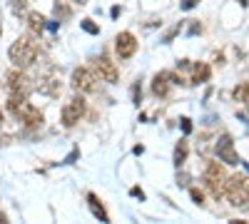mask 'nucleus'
<instances>
[{
  "instance_id": "12",
  "label": "nucleus",
  "mask_w": 249,
  "mask_h": 224,
  "mask_svg": "<svg viewBox=\"0 0 249 224\" xmlns=\"http://www.w3.org/2000/svg\"><path fill=\"white\" fill-rule=\"evenodd\" d=\"M170 75L167 72H162V75H155V80H152V92L157 95V97H167V92H170Z\"/></svg>"
},
{
  "instance_id": "22",
  "label": "nucleus",
  "mask_w": 249,
  "mask_h": 224,
  "mask_svg": "<svg viewBox=\"0 0 249 224\" xmlns=\"http://www.w3.org/2000/svg\"><path fill=\"white\" fill-rule=\"evenodd\" d=\"M197 3H199V0H184V3H182V8H184V10H192Z\"/></svg>"
},
{
  "instance_id": "7",
  "label": "nucleus",
  "mask_w": 249,
  "mask_h": 224,
  "mask_svg": "<svg viewBox=\"0 0 249 224\" xmlns=\"http://www.w3.org/2000/svg\"><path fill=\"white\" fill-rule=\"evenodd\" d=\"M95 72H97L100 80H105V83H110V85L120 80V70H117V65L112 63L107 55H100L95 60Z\"/></svg>"
},
{
  "instance_id": "23",
  "label": "nucleus",
  "mask_w": 249,
  "mask_h": 224,
  "mask_svg": "<svg viewBox=\"0 0 249 224\" xmlns=\"http://www.w3.org/2000/svg\"><path fill=\"white\" fill-rule=\"evenodd\" d=\"M182 130H184V132H190V130H192V122H190V120H187V117L182 120Z\"/></svg>"
},
{
  "instance_id": "1",
  "label": "nucleus",
  "mask_w": 249,
  "mask_h": 224,
  "mask_svg": "<svg viewBox=\"0 0 249 224\" xmlns=\"http://www.w3.org/2000/svg\"><path fill=\"white\" fill-rule=\"evenodd\" d=\"M8 55H10V63H13L15 68L25 70V68H30L35 60H37V55H40V45L35 43L33 37H18L15 43L10 45Z\"/></svg>"
},
{
  "instance_id": "4",
  "label": "nucleus",
  "mask_w": 249,
  "mask_h": 224,
  "mask_svg": "<svg viewBox=\"0 0 249 224\" xmlns=\"http://www.w3.org/2000/svg\"><path fill=\"white\" fill-rule=\"evenodd\" d=\"M82 115H85V100H82L80 95H75L70 103L62 107L60 120H62V125H65V127H72V125H77V122L82 120Z\"/></svg>"
},
{
  "instance_id": "26",
  "label": "nucleus",
  "mask_w": 249,
  "mask_h": 224,
  "mask_svg": "<svg viewBox=\"0 0 249 224\" xmlns=\"http://www.w3.org/2000/svg\"><path fill=\"white\" fill-rule=\"evenodd\" d=\"M75 3H80V5H82V3H88V0H75Z\"/></svg>"
},
{
  "instance_id": "20",
  "label": "nucleus",
  "mask_w": 249,
  "mask_h": 224,
  "mask_svg": "<svg viewBox=\"0 0 249 224\" xmlns=\"http://www.w3.org/2000/svg\"><path fill=\"white\" fill-rule=\"evenodd\" d=\"M82 28H85L88 33H92V35H97V33H100V28H97V25L92 23V20H90V17H88V20H82Z\"/></svg>"
},
{
  "instance_id": "25",
  "label": "nucleus",
  "mask_w": 249,
  "mask_h": 224,
  "mask_svg": "<svg viewBox=\"0 0 249 224\" xmlns=\"http://www.w3.org/2000/svg\"><path fill=\"white\" fill-rule=\"evenodd\" d=\"M0 125H3V110H0Z\"/></svg>"
},
{
  "instance_id": "2",
  "label": "nucleus",
  "mask_w": 249,
  "mask_h": 224,
  "mask_svg": "<svg viewBox=\"0 0 249 224\" xmlns=\"http://www.w3.org/2000/svg\"><path fill=\"white\" fill-rule=\"evenodd\" d=\"M224 194L230 199V205L237 209H249V177L247 174H232L227 177Z\"/></svg>"
},
{
  "instance_id": "11",
  "label": "nucleus",
  "mask_w": 249,
  "mask_h": 224,
  "mask_svg": "<svg viewBox=\"0 0 249 224\" xmlns=\"http://www.w3.org/2000/svg\"><path fill=\"white\" fill-rule=\"evenodd\" d=\"M37 90L43 92V95H48V97H60V92H62L60 75H57V72H48V75H43V77L37 80Z\"/></svg>"
},
{
  "instance_id": "17",
  "label": "nucleus",
  "mask_w": 249,
  "mask_h": 224,
  "mask_svg": "<svg viewBox=\"0 0 249 224\" xmlns=\"http://www.w3.org/2000/svg\"><path fill=\"white\" fill-rule=\"evenodd\" d=\"M184 159H187V142L182 139L179 145L175 147V165L179 167V165H184Z\"/></svg>"
},
{
  "instance_id": "14",
  "label": "nucleus",
  "mask_w": 249,
  "mask_h": 224,
  "mask_svg": "<svg viewBox=\"0 0 249 224\" xmlns=\"http://www.w3.org/2000/svg\"><path fill=\"white\" fill-rule=\"evenodd\" d=\"M28 28H30L33 35H43V30H45V17L40 15V13H30V15H28Z\"/></svg>"
},
{
  "instance_id": "21",
  "label": "nucleus",
  "mask_w": 249,
  "mask_h": 224,
  "mask_svg": "<svg viewBox=\"0 0 249 224\" xmlns=\"http://www.w3.org/2000/svg\"><path fill=\"white\" fill-rule=\"evenodd\" d=\"M132 97H135V103L140 105V100H142V90H140V85H135V87H132Z\"/></svg>"
},
{
  "instance_id": "27",
  "label": "nucleus",
  "mask_w": 249,
  "mask_h": 224,
  "mask_svg": "<svg viewBox=\"0 0 249 224\" xmlns=\"http://www.w3.org/2000/svg\"><path fill=\"white\" fill-rule=\"evenodd\" d=\"M0 35H3V25H0Z\"/></svg>"
},
{
  "instance_id": "15",
  "label": "nucleus",
  "mask_w": 249,
  "mask_h": 224,
  "mask_svg": "<svg viewBox=\"0 0 249 224\" xmlns=\"http://www.w3.org/2000/svg\"><path fill=\"white\" fill-rule=\"evenodd\" d=\"M88 202H90V209H92V214L100 219V222H110V217H107V212H105V207L100 205V199L95 197V194H88Z\"/></svg>"
},
{
  "instance_id": "9",
  "label": "nucleus",
  "mask_w": 249,
  "mask_h": 224,
  "mask_svg": "<svg viewBox=\"0 0 249 224\" xmlns=\"http://www.w3.org/2000/svg\"><path fill=\"white\" fill-rule=\"evenodd\" d=\"M217 155H219V162H227V165H239V155H237V150H234V142H232V137L230 135H222L219 139H217Z\"/></svg>"
},
{
  "instance_id": "8",
  "label": "nucleus",
  "mask_w": 249,
  "mask_h": 224,
  "mask_svg": "<svg viewBox=\"0 0 249 224\" xmlns=\"http://www.w3.org/2000/svg\"><path fill=\"white\" fill-rule=\"evenodd\" d=\"M115 50H117V57L120 60H130L135 52H137V37L132 35V33H120L117 37H115Z\"/></svg>"
},
{
  "instance_id": "16",
  "label": "nucleus",
  "mask_w": 249,
  "mask_h": 224,
  "mask_svg": "<svg viewBox=\"0 0 249 224\" xmlns=\"http://www.w3.org/2000/svg\"><path fill=\"white\" fill-rule=\"evenodd\" d=\"M232 95H234V100H237V103H244V105H249V83H242V85H237Z\"/></svg>"
},
{
  "instance_id": "28",
  "label": "nucleus",
  "mask_w": 249,
  "mask_h": 224,
  "mask_svg": "<svg viewBox=\"0 0 249 224\" xmlns=\"http://www.w3.org/2000/svg\"><path fill=\"white\" fill-rule=\"evenodd\" d=\"M247 120H249V112H247Z\"/></svg>"
},
{
  "instance_id": "3",
  "label": "nucleus",
  "mask_w": 249,
  "mask_h": 224,
  "mask_svg": "<svg viewBox=\"0 0 249 224\" xmlns=\"http://www.w3.org/2000/svg\"><path fill=\"white\" fill-rule=\"evenodd\" d=\"M204 185H207V190H210V194L214 199H222L224 197L227 174H224L219 162H207V167H204Z\"/></svg>"
},
{
  "instance_id": "13",
  "label": "nucleus",
  "mask_w": 249,
  "mask_h": 224,
  "mask_svg": "<svg viewBox=\"0 0 249 224\" xmlns=\"http://www.w3.org/2000/svg\"><path fill=\"white\" fill-rule=\"evenodd\" d=\"M210 75H212L210 65H207V63H197V65L192 68V83H195V85H202V83H207V80H210Z\"/></svg>"
},
{
  "instance_id": "24",
  "label": "nucleus",
  "mask_w": 249,
  "mask_h": 224,
  "mask_svg": "<svg viewBox=\"0 0 249 224\" xmlns=\"http://www.w3.org/2000/svg\"><path fill=\"white\" fill-rule=\"evenodd\" d=\"M0 222H8V217H5L3 212H0Z\"/></svg>"
},
{
  "instance_id": "6",
  "label": "nucleus",
  "mask_w": 249,
  "mask_h": 224,
  "mask_svg": "<svg viewBox=\"0 0 249 224\" xmlns=\"http://www.w3.org/2000/svg\"><path fill=\"white\" fill-rule=\"evenodd\" d=\"M5 83H8V90H10V95H30V90H33V85H30V77L23 72V70H13V72H8V77H5Z\"/></svg>"
},
{
  "instance_id": "10",
  "label": "nucleus",
  "mask_w": 249,
  "mask_h": 224,
  "mask_svg": "<svg viewBox=\"0 0 249 224\" xmlns=\"http://www.w3.org/2000/svg\"><path fill=\"white\" fill-rule=\"evenodd\" d=\"M15 117L20 120V122H23V125L25 127H40V125H43V112H40L37 107H33L30 103H28V100H25V103L23 105H20V110L15 112Z\"/></svg>"
},
{
  "instance_id": "18",
  "label": "nucleus",
  "mask_w": 249,
  "mask_h": 224,
  "mask_svg": "<svg viewBox=\"0 0 249 224\" xmlns=\"http://www.w3.org/2000/svg\"><path fill=\"white\" fill-rule=\"evenodd\" d=\"M70 15H72L70 5H65V3H55V17H57V20H68Z\"/></svg>"
},
{
  "instance_id": "5",
  "label": "nucleus",
  "mask_w": 249,
  "mask_h": 224,
  "mask_svg": "<svg viewBox=\"0 0 249 224\" xmlns=\"http://www.w3.org/2000/svg\"><path fill=\"white\" fill-rule=\"evenodd\" d=\"M70 85L75 90H80V92H95L97 90V77L90 70H85V68H75L72 77H70Z\"/></svg>"
},
{
  "instance_id": "19",
  "label": "nucleus",
  "mask_w": 249,
  "mask_h": 224,
  "mask_svg": "<svg viewBox=\"0 0 249 224\" xmlns=\"http://www.w3.org/2000/svg\"><path fill=\"white\" fill-rule=\"evenodd\" d=\"M190 197H192V202H195V205H199V207L204 205V194H202L197 187H192V190H190Z\"/></svg>"
}]
</instances>
